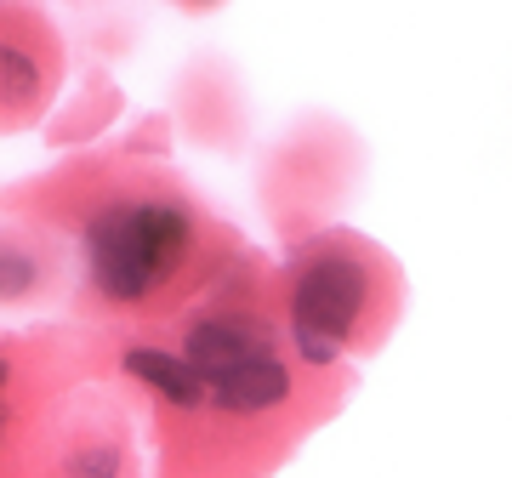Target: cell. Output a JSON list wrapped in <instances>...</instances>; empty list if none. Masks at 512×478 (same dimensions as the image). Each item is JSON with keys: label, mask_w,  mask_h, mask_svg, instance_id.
I'll list each match as a JSON object with an SVG mask.
<instances>
[{"label": "cell", "mask_w": 512, "mask_h": 478, "mask_svg": "<svg viewBox=\"0 0 512 478\" xmlns=\"http://www.w3.org/2000/svg\"><path fill=\"white\" fill-rule=\"evenodd\" d=\"M194 245V222L183 205L165 200H126L97 211L86 228V262L97 291L109 302H143L177 274V262Z\"/></svg>", "instance_id": "1"}, {"label": "cell", "mask_w": 512, "mask_h": 478, "mask_svg": "<svg viewBox=\"0 0 512 478\" xmlns=\"http://www.w3.org/2000/svg\"><path fill=\"white\" fill-rule=\"evenodd\" d=\"M365 296H370V274L365 262L353 257H319L308 274L296 279L291 331L308 365H336L342 342L353 336L359 313H365Z\"/></svg>", "instance_id": "2"}, {"label": "cell", "mask_w": 512, "mask_h": 478, "mask_svg": "<svg viewBox=\"0 0 512 478\" xmlns=\"http://www.w3.org/2000/svg\"><path fill=\"white\" fill-rule=\"evenodd\" d=\"M205 393H211L222 410H239V416H251V410L285 405V393H291V370H285L274 353L262 348V353H251V359H239L228 376L205 382Z\"/></svg>", "instance_id": "3"}, {"label": "cell", "mask_w": 512, "mask_h": 478, "mask_svg": "<svg viewBox=\"0 0 512 478\" xmlns=\"http://www.w3.org/2000/svg\"><path fill=\"white\" fill-rule=\"evenodd\" d=\"M251 353H262V336L245 331V325H234V319H205V325H194L188 331V353L183 365L205 382H217V376H228V370L239 365V359H251Z\"/></svg>", "instance_id": "4"}, {"label": "cell", "mask_w": 512, "mask_h": 478, "mask_svg": "<svg viewBox=\"0 0 512 478\" xmlns=\"http://www.w3.org/2000/svg\"><path fill=\"white\" fill-rule=\"evenodd\" d=\"M126 370L137 376V382H148L154 393H165L171 405H200L205 399V387H200V376L177 359V353H160V348H126Z\"/></svg>", "instance_id": "5"}, {"label": "cell", "mask_w": 512, "mask_h": 478, "mask_svg": "<svg viewBox=\"0 0 512 478\" xmlns=\"http://www.w3.org/2000/svg\"><path fill=\"white\" fill-rule=\"evenodd\" d=\"M40 279V262L23 251V245H12V239H0V302H18V296L35 291Z\"/></svg>", "instance_id": "6"}, {"label": "cell", "mask_w": 512, "mask_h": 478, "mask_svg": "<svg viewBox=\"0 0 512 478\" xmlns=\"http://www.w3.org/2000/svg\"><path fill=\"white\" fill-rule=\"evenodd\" d=\"M0 86H6V92H18V97H29L40 86V69L18 52V46H0Z\"/></svg>", "instance_id": "7"}, {"label": "cell", "mask_w": 512, "mask_h": 478, "mask_svg": "<svg viewBox=\"0 0 512 478\" xmlns=\"http://www.w3.org/2000/svg\"><path fill=\"white\" fill-rule=\"evenodd\" d=\"M0 382H6V359H0Z\"/></svg>", "instance_id": "8"}]
</instances>
